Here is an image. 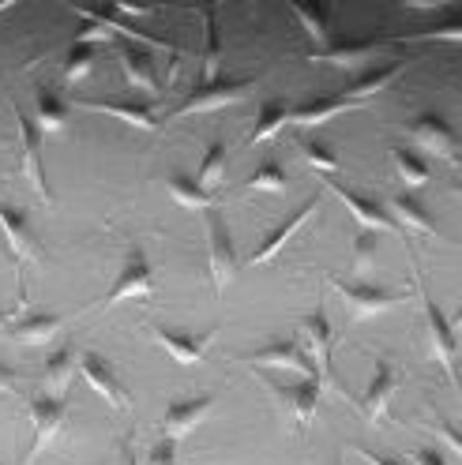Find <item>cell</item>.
Wrapping results in <instances>:
<instances>
[{"instance_id": "40", "label": "cell", "mask_w": 462, "mask_h": 465, "mask_svg": "<svg viewBox=\"0 0 462 465\" xmlns=\"http://www.w3.org/2000/svg\"><path fill=\"white\" fill-rule=\"evenodd\" d=\"M437 435L444 440V447H447L451 454H462V440H458V431H455L451 424H437Z\"/></svg>"}, {"instance_id": "48", "label": "cell", "mask_w": 462, "mask_h": 465, "mask_svg": "<svg viewBox=\"0 0 462 465\" xmlns=\"http://www.w3.org/2000/svg\"><path fill=\"white\" fill-rule=\"evenodd\" d=\"M12 5H15V0H0V12H8Z\"/></svg>"}, {"instance_id": "27", "label": "cell", "mask_w": 462, "mask_h": 465, "mask_svg": "<svg viewBox=\"0 0 462 465\" xmlns=\"http://www.w3.org/2000/svg\"><path fill=\"white\" fill-rule=\"evenodd\" d=\"M61 327H65L61 315H31V319H23V323L12 327V338L23 345H45Z\"/></svg>"}, {"instance_id": "38", "label": "cell", "mask_w": 462, "mask_h": 465, "mask_svg": "<svg viewBox=\"0 0 462 465\" xmlns=\"http://www.w3.org/2000/svg\"><path fill=\"white\" fill-rule=\"evenodd\" d=\"M113 38H117V35H113L109 26H102V23H91V26H83V31L75 35V42H72V45H91V49H95L98 42L105 45V42H113Z\"/></svg>"}, {"instance_id": "9", "label": "cell", "mask_w": 462, "mask_h": 465, "mask_svg": "<svg viewBox=\"0 0 462 465\" xmlns=\"http://www.w3.org/2000/svg\"><path fill=\"white\" fill-rule=\"evenodd\" d=\"M338 293H342V301L350 304V312H354L357 319H365V315H380V312H387V308L398 304V297L391 293V289L368 285V282H338Z\"/></svg>"}, {"instance_id": "10", "label": "cell", "mask_w": 462, "mask_h": 465, "mask_svg": "<svg viewBox=\"0 0 462 465\" xmlns=\"http://www.w3.org/2000/svg\"><path fill=\"white\" fill-rule=\"evenodd\" d=\"M410 135H414V143H421L425 151L455 162V128L444 121L440 113H421L417 121L410 124Z\"/></svg>"}, {"instance_id": "4", "label": "cell", "mask_w": 462, "mask_h": 465, "mask_svg": "<svg viewBox=\"0 0 462 465\" xmlns=\"http://www.w3.org/2000/svg\"><path fill=\"white\" fill-rule=\"evenodd\" d=\"M207 252H211V274H215V285L226 289L237 274V252H234V237L222 222V214H207Z\"/></svg>"}, {"instance_id": "34", "label": "cell", "mask_w": 462, "mask_h": 465, "mask_svg": "<svg viewBox=\"0 0 462 465\" xmlns=\"http://www.w3.org/2000/svg\"><path fill=\"white\" fill-rule=\"evenodd\" d=\"M252 192H286V169L278 162H264L252 177H248Z\"/></svg>"}, {"instance_id": "47", "label": "cell", "mask_w": 462, "mask_h": 465, "mask_svg": "<svg viewBox=\"0 0 462 465\" xmlns=\"http://www.w3.org/2000/svg\"><path fill=\"white\" fill-rule=\"evenodd\" d=\"M15 387V371H8L5 364H0V391H12Z\"/></svg>"}, {"instance_id": "44", "label": "cell", "mask_w": 462, "mask_h": 465, "mask_svg": "<svg viewBox=\"0 0 462 465\" xmlns=\"http://www.w3.org/2000/svg\"><path fill=\"white\" fill-rule=\"evenodd\" d=\"M402 8H417V12H437V8H447V0H402Z\"/></svg>"}, {"instance_id": "14", "label": "cell", "mask_w": 462, "mask_h": 465, "mask_svg": "<svg viewBox=\"0 0 462 465\" xmlns=\"http://www.w3.org/2000/svg\"><path fill=\"white\" fill-rule=\"evenodd\" d=\"M79 368H83V380L91 383L95 394H102V398L113 405V410H125L128 398H125V391H121V383H117V375H113V368H109L98 353H83V357H79Z\"/></svg>"}, {"instance_id": "2", "label": "cell", "mask_w": 462, "mask_h": 465, "mask_svg": "<svg viewBox=\"0 0 462 465\" xmlns=\"http://www.w3.org/2000/svg\"><path fill=\"white\" fill-rule=\"evenodd\" d=\"M155 293V274H151V263H147V255H143L139 248L128 252L125 259V267H121V278L113 282V289L105 293L102 308H113V304H121L128 297H151Z\"/></svg>"}, {"instance_id": "36", "label": "cell", "mask_w": 462, "mask_h": 465, "mask_svg": "<svg viewBox=\"0 0 462 465\" xmlns=\"http://www.w3.org/2000/svg\"><path fill=\"white\" fill-rule=\"evenodd\" d=\"M301 154H305V162L312 169H320V173H335L338 169V158L331 154V147H327V143H320V139H305L301 143Z\"/></svg>"}, {"instance_id": "25", "label": "cell", "mask_w": 462, "mask_h": 465, "mask_svg": "<svg viewBox=\"0 0 462 465\" xmlns=\"http://www.w3.org/2000/svg\"><path fill=\"white\" fill-rule=\"evenodd\" d=\"M121 68H125V75H128V83L136 86V91L158 94V75H155V64H151V53L121 49Z\"/></svg>"}, {"instance_id": "29", "label": "cell", "mask_w": 462, "mask_h": 465, "mask_svg": "<svg viewBox=\"0 0 462 465\" xmlns=\"http://www.w3.org/2000/svg\"><path fill=\"white\" fill-rule=\"evenodd\" d=\"M35 109H38V128H42V135L45 132H65V124H68V109H65V102L56 98L53 91H42L35 94Z\"/></svg>"}, {"instance_id": "8", "label": "cell", "mask_w": 462, "mask_h": 465, "mask_svg": "<svg viewBox=\"0 0 462 465\" xmlns=\"http://www.w3.org/2000/svg\"><path fill=\"white\" fill-rule=\"evenodd\" d=\"M248 361L259 368H290V371H301L305 380H312V375L320 380V371H316V364L308 361V353L297 341H267L264 349H256Z\"/></svg>"}, {"instance_id": "5", "label": "cell", "mask_w": 462, "mask_h": 465, "mask_svg": "<svg viewBox=\"0 0 462 465\" xmlns=\"http://www.w3.org/2000/svg\"><path fill=\"white\" fill-rule=\"evenodd\" d=\"M301 341H305L308 361L316 364V371H320V383H327L331 380V319H327L324 308H316L312 315H305Z\"/></svg>"}, {"instance_id": "39", "label": "cell", "mask_w": 462, "mask_h": 465, "mask_svg": "<svg viewBox=\"0 0 462 465\" xmlns=\"http://www.w3.org/2000/svg\"><path fill=\"white\" fill-rule=\"evenodd\" d=\"M417 38H444V42H458V38H462V19H451V23L437 26V31H425V35H417Z\"/></svg>"}, {"instance_id": "49", "label": "cell", "mask_w": 462, "mask_h": 465, "mask_svg": "<svg viewBox=\"0 0 462 465\" xmlns=\"http://www.w3.org/2000/svg\"><path fill=\"white\" fill-rule=\"evenodd\" d=\"M0 327H5V312H0Z\"/></svg>"}, {"instance_id": "45", "label": "cell", "mask_w": 462, "mask_h": 465, "mask_svg": "<svg viewBox=\"0 0 462 465\" xmlns=\"http://www.w3.org/2000/svg\"><path fill=\"white\" fill-rule=\"evenodd\" d=\"M361 458H365L368 465H402V461H395V458H387V454H372V450H361Z\"/></svg>"}, {"instance_id": "7", "label": "cell", "mask_w": 462, "mask_h": 465, "mask_svg": "<svg viewBox=\"0 0 462 465\" xmlns=\"http://www.w3.org/2000/svg\"><path fill=\"white\" fill-rule=\"evenodd\" d=\"M15 121H19V139H23V173H26V181L35 184V192L49 203V184H45V169H42V128L19 105H15Z\"/></svg>"}, {"instance_id": "6", "label": "cell", "mask_w": 462, "mask_h": 465, "mask_svg": "<svg viewBox=\"0 0 462 465\" xmlns=\"http://www.w3.org/2000/svg\"><path fill=\"white\" fill-rule=\"evenodd\" d=\"M267 391L275 394L278 410H282L286 417H294L297 424H308L312 413H316V405H320V391H324V383L312 375V380H301V383H294V387L267 383Z\"/></svg>"}, {"instance_id": "28", "label": "cell", "mask_w": 462, "mask_h": 465, "mask_svg": "<svg viewBox=\"0 0 462 465\" xmlns=\"http://www.w3.org/2000/svg\"><path fill=\"white\" fill-rule=\"evenodd\" d=\"M286 124H290V105H286V102H267L264 109H259V116H256V128H252L248 143H264V139L278 135Z\"/></svg>"}, {"instance_id": "42", "label": "cell", "mask_w": 462, "mask_h": 465, "mask_svg": "<svg viewBox=\"0 0 462 465\" xmlns=\"http://www.w3.org/2000/svg\"><path fill=\"white\" fill-rule=\"evenodd\" d=\"M109 12H113V15H132V19L151 15V8H143V5H128V0H117V5H113Z\"/></svg>"}, {"instance_id": "18", "label": "cell", "mask_w": 462, "mask_h": 465, "mask_svg": "<svg viewBox=\"0 0 462 465\" xmlns=\"http://www.w3.org/2000/svg\"><path fill=\"white\" fill-rule=\"evenodd\" d=\"M0 229H5L8 237V248L15 252V259H38V244L31 237V225H26V218L19 211H12L8 203H0Z\"/></svg>"}, {"instance_id": "37", "label": "cell", "mask_w": 462, "mask_h": 465, "mask_svg": "<svg viewBox=\"0 0 462 465\" xmlns=\"http://www.w3.org/2000/svg\"><path fill=\"white\" fill-rule=\"evenodd\" d=\"M143 465H177V440H169V435H166V440H158Z\"/></svg>"}, {"instance_id": "31", "label": "cell", "mask_w": 462, "mask_h": 465, "mask_svg": "<svg viewBox=\"0 0 462 465\" xmlns=\"http://www.w3.org/2000/svg\"><path fill=\"white\" fill-rule=\"evenodd\" d=\"M391 162H395V169H398V177L407 181L410 188H425V184H428V165H425L414 151L395 147V151H391Z\"/></svg>"}, {"instance_id": "11", "label": "cell", "mask_w": 462, "mask_h": 465, "mask_svg": "<svg viewBox=\"0 0 462 465\" xmlns=\"http://www.w3.org/2000/svg\"><path fill=\"white\" fill-rule=\"evenodd\" d=\"M425 319H428V345H432V357L444 364V371L455 380V331H451V319L440 312V304L425 297Z\"/></svg>"}, {"instance_id": "24", "label": "cell", "mask_w": 462, "mask_h": 465, "mask_svg": "<svg viewBox=\"0 0 462 465\" xmlns=\"http://www.w3.org/2000/svg\"><path fill=\"white\" fill-rule=\"evenodd\" d=\"M169 195L188 211H211L215 207V195L207 188H199L196 177H188V173H181V169L169 173Z\"/></svg>"}, {"instance_id": "21", "label": "cell", "mask_w": 462, "mask_h": 465, "mask_svg": "<svg viewBox=\"0 0 462 465\" xmlns=\"http://www.w3.org/2000/svg\"><path fill=\"white\" fill-rule=\"evenodd\" d=\"M350 109H357V102H350V98H316V102H308V105L290 109V124H301V128H320V124H327V121H331V116L350 113Z\"/></svg>"}, {"instance_id": "1", "label": "cell", "mask_w": 462, "mask_h": 465, "mask_svg": "<svg viewBox=\"0 0 462 465\" xmlns=\"http://www.w3.org/2000/svg\"><path fill=\"white\" fill-rule=\"evenodd\" d=\"M256 79H215V83H204L196 94H188L177 109H173V121L177 116H188V113H211V109H222V105H237L252 94Z\"/></svg>"}, {"instance_id": "41", "label": "cell", "mask_w": 462, "mask_h": 465, "mask_svg": "<svg viewBox=\"0 0 462 465\" xmlns=\"http://www.w3.org/2000/svg\"><path fill=\"white\" fill-rule=\"evenodd\" d=\"M414 465H447V458L437 447H421V450H414Z\"/></svg>"}, {"instance_id": "35", "label": "cell", "mask_w": 462, "mask_h": 465, "mask_svg": "<svg viewBox=\"0 0 462 465\" xmlns=\"http://www.w3.org/2000/svg\"><path fill=\"white\" fill-rule=\"evenodd\" d=\"M91 68H95V49L91 45H72L68 56H65V79L68 83H79Z\"/></svg>"}, {"instance_id": "17", "label": "cell", "mask_w": 462, "mask_h": 465, "mask_svg": "<svg viewBox=\"0 0 462 465\" xmlns=\"http://www.w3.org/2000/svg\"><path fill=\"white\" fill-rule=\"evenodd\" d=\"M215 334H204V338H188V334H177V331H166V327H155V341L166 349V353L177 361V364H199L207 353V345H211Z\"/></svg>"}, {"instance_id": "22", "label": "cell", "mask_w": 462, "mask_h": 465, "mask_svg": "<svg viewBox=\"0 0 462 465\" xmlns=\"http://www.w3.org/2000/svg\"><path fill=\"white\" fill-rule=\"evenodd\" d=\"M79 109H91V113H109V116H121L125 124L143 128V132H155L158 128V116L147 105H132V102H75Z\"/></svg>"}, {"instance_id": "30", "label": "cell", "mask_w": 462, "mask_h": 465, "mask_svg": "<svg viewBox=\"0 0 462 465\" xmlns=\"http://www.w3.org/2000/svg\"><path fill=\"white\" fill-rule=\"evenodd\" d=\"M294 15L301 19V26H305V35L316 42V45H327V31H331V8L327 5H294Z\"/></svg>"}, {"instance_id": "26", "label": "cell", "mask_w": 462, "mask_h": 465, "mask_svg": "<svg viewBox=\"0 0 462 465\" xmlns=\"http://www.w3.org/2000/svg\"><path fill=\"white\" fill-rule=\"evenodd\" d=\"M387 207L395 211V225H410V229H417V232H437V222H432V214L421 207V199H414V195H395Z\"/></svg>"}, {"instance_id": "33", "label": "cell", "mask_w": 462, "mask_h": 465, "mask_svg": "<svg viewBox=\"0 0 462 465\" xmlns=\"http://www.w3.org/2000/svg\"><path fill=\"white\" fill-rule=\"evenodd\" d=\"M204 15H207V53H204V83H215V79H218V68H222L218 23H215V8H207Z\"/></svg>"}, {"instance_id": "50", "label": "cell", "mask_w": 462, "mask_h": 465, "mask_svg": "<svg viewBox=\"0 0 462 465\" xmlns=\"http://www.w3.org/2000/svg\"><path fill=\"white\" fill-rule=\"evenodd\" d=\"M0 465H5V461H0Z\"/></svg>"}, {"instance_id": "15", "label": "cell", "mask_w": 462, "mask_h": 465, "mask_svg": "<svg viewBox=\"0 0 462 465\" xmlns=\"http://www.w3.org/2000/svg\"><path fill=\"white\" fill-rule=\"evenodd\" d=\"M327 188L346 203V207L354 211V218H357L365 229H377V232H395V229H398V225L391 222V214L380 207V203H372V199L357 195L354 188H346V184H338V181H327Z\"/></svg>"}, {"instance_id": "19", "label": "cell", "mask_w": 462, "mask_h": 465, "mask_svg": "<svg viewBox=\"0 0 462 465\" xmlns=\"http://www.w3.org/2000/svg\"><path fill=\"white\" fill-rule=\"evenodd\" d=\"M316 207H320V203H316V199H308V203H305V207H301L297 214H290V218H286L278 229H271V232H267V241H264V244H259V248L252 252V263H256V267H259V263H267V259H271V255H275V252H278V248H282L286 241H290L294 232H297V229H301V225H305V222L316 214Z\"/></svg>"}, {"instance_id": "23", "label": "cell", "mask_w": 462, "mask_h": 465, "mask_svg": "<svg viewBox=\"0 0 462 465\" xmlns=\"http://www.w3.org/2000/svg\"><path fill=\"white\" fill-rule=\"evenodd\" d=\"M75 349L65 345V349H56V353L45 361V371H42V387L53 394V398H61L65 387L72 383V375H75Z\"/></svg>"}, {"instance_id": "51", "label": "cell", "mask_w": 462, "mask_h": 465, "mask_svg": "<svg viewBox=\"0 0 462 465\" xmlns=\"http://www.w3.org/2000/svg\"><path fill=\"white\" fill-rule=\"evenodd\" d=\"M338 465H342V461H338Z\"/></svg>"}, {"instance_id": "20", "label": "cell", "mask_w": 462, "mask_h": 465, "mask_svg": "<svg viewBox=\"0 0 462 465\" xmlns=\"http://www.w3.org/2000/svg\"><path fill=\"white\" fill-rule=\"evenodd\" d=\"M410 68V61H395V64H387V68H372V72H365V75H357L350 86H346V94L342 98H350V102H365V98H372V94H380L384 86H391L402 72Z\"/></svg>"}, {"instance_id": "32", "label": "cell", "mask_w": 462, "mask_h": 465, "mask_svg": "<svg viewBox=\"0 0 462 465\" xmlns=\"http://www.w3.org/2000/svg\"><path fill=\"white\" fill-rule=\"evenodd\" d=\"M222 173H226V143H211L207 154H204V165H199L196 184L199 188H215L222 181Z\"/></svg>"}, {"instance_id": "46", "label": "cell", "mask_w": 462, "mask_h": 465, "mask_svg": "<svg viewBox=\"0 0 462 465\" xmlns=\"http://www.w3.org/2000/svg\"><path fill=\"white\" fill-rule=\"evenodd\" d=\"M117 465H139V461H136V450H132L128 443L117 450Z\"/></svg>"}, {"instance_id": "12", "label": "cell", "mask_w": 462, "mask_h": 465, "mask_svg": "<svg viewBox=\"0 0 462 465\" xmlns=\"http://www.w3.org/2000/svg\"><path fill=\"white\" fill-rule=\"evenodd\" d=\"M215 410V398H192V401H173L166 417H162V428L169 440H181V435H188L192 428H199Z\"/></svg>"}, {"instance_id": "13", "label": "cell", "mask_w": 462, "mask_h": 465, "mask_svg": "<svg viewBox=\"0 0 462 465\" xmlns=\"http://www.w3.org/2000/svg\"><path fill=\"white\" fill-rule=\"evenodd\" d=\"M395 383H398L395 364H391V361H377V375H372V383H368V391H365V398H361V410H365L368 424H380V420H384L387 401H391V394H395Z\"/></svg>"}, {"instance_id": "16", "label": "cell", "mask_w": 462, "mask_h": 465, "mask_svg": "<svg viewBox=\"0 0 462 465\" xmlns=\"http://www.w3.org/2000/svg\"><path fill=\"white\" fill-rule=\"evenodd\" d=\"M387 45V38H368V42H335L327 45L324 53L308 56V61H324V64H335V68H357L361 61H372L380 49Z\"/></svg>"}, {"instance_id": "3", "label": "cell", "mask_w": 462, "mask_h": 465, "mask_svg": "<svg viewBox=\"0 0 462 465\" xmlns=\"http://www.w3.org/2000/svg\"><path fill=\"white\" fill-rule=\"evenodd\" d=\"M65 417H68V401L65 398H53V394H42L31 401V424H35V443H31V454L26 461H35L49 443L53 435L65 428Z\"/></svg>"}, {"instance_id": "43", "label": "cell", "mask_w": 462, "mask_h": 465, "mask_svg": "<svg viewBox=\"0 0 462 465\" xmlns=\"http://www.w3.org/2000/svg\"><path fill=\"white\" fill-rule=\"evenodd\" d=\"M372 252H377V248H372V237H361V241H357V255H354V267H357V271H365V267H368Z\"/></svg>"}]
</instances>
